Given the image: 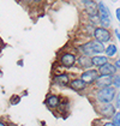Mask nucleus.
<instances>
[{"label": "nucleus", "instance_id": "f257e3e1", "mask_svg": "<svg viewBox=\"0 0 120 126\" xmlns=\"http://www.w3.org/2000/svg\"><path fill=\"white\" fill-rule=\"evenodd\" d=\"M80 52L83 53V55H85V57H94V55H101V53H103L105 52V49L106 47L100 43V42H97V41H89V42H85L84 45H82L78 47Z\"/></svg>", "mask_w": 120, "mask_h": 126}, {"label": "nucleus", "instance_id": "f03ea898", "mask_svg": "<svg viewBox=\"0 0 120 126\" xmlns=\"http://www.w3.org/2000/svg\"><path fill=\"white\" fill-rule=\"evenodd\" d=\"M115 95H117V90L113 87H109L97 90L95 94V97L101 103H110L115 98Z\"/></svg>", "mask_w": 120, "mask_h": 126}, {"label": "nucleus", "instance_id": "7ed1b4c3", "mask_svg": "<svg viewBox=\"0 0 120 126\" xmlns=\"http://www.w3.org/2000/svg\"><path fill=\"white\" fill-rule=\"evenodd\" d=\"M59 61H60V65L62 67L71 68L75 66V64L77 61V55L73 54V53H70V52H65V53L60 54Z\"/></svg>", "mask_w": 120, "mask_h": 126}, {"label": "nucleus", "instance_id": "20e7f679", "mask_svg": "<svg viewBox=\"0 0 120 126\" xmlns=\"http://www.w3.org/2000/svg\"><path fill=\"white\" fill-rule=\"evenodd\" d=\"M92 36L95 41L100 42V43H106V42H109L112 36H110V32L108 29H103V28H95L94 32H92Z\"/></svg>", "mask_w": 120, "mask_h": 126}, {"label": "nucleus", "instance_id": "39448f33", "mask_svg": "<svg viewBox=\"0 0 120 126\" xmlns=\"http://www.w3.org/2000/svg\"><path fill=\"white\" fill-rule=\"evenodd\" d=\"M99 77H100L99 71H97V70H92V68H90V70H87V71H84V72L82 73L80 79H82L87 85H90V84H94L95 80H96Z\"/></svg>", "mask_w": 120, "mask_h": 126}, {"label": "nucleus", "instance_id": "423d86ee", "mask_svg": "<svg viewBox=\"0 0 120 126\" xmlns=\"http://www.w3.org/2000/svg\"><path fill=\"white\" fill-rule=\"evenodd\" d=\"M97 71H99V75L102 76V77H112L117 73V68L114 66V64H112V63L105 64L103 66L99 67Z\"/></svg>", "mask_w": 120, "mask_h": 126}, {"label": "nucleus", "instance_id": "0eeeda50", "mask_svg": "<svg viewBox=\"0 0 120 126\" xmlns=\"http://www.w3.org/2000/svg\"><path fill=\"white\" fill-rule=\"evenodd\" d=\"M99 112L102 116H106V118H112V116L115 114V107L113 106L112 103H105L99 108Z\"/></svg>", "mask_w": 120, "mask_h": 126}, {"label": "nucleus", "instance_id": "6e6552de", "mask_svg": "<svg viewBox=\"0 0 120 126\" xmlns=\"http://www.w3.org/2000/svg\"><path fill=\"white\" fill-rule=\"evenodd\" d=\"M45 103H46V106L48 107V108H50V109H55V108H58V107L61 105V98H60L58 95L52 94V95H48V96H47Z\"/></svg>", "mask_w": 120, "mask_h": 126}, {"label": "nucleus", "instance_id": "1a4fd4ad", "mask_svg": "<svg viewBox=\"0 0 120 126\" xmlns=\"http://www.w3.org/2000/svg\"><path fill=\"white\" fill-rule=\"evenodd\" d=\"M83 4L85 5V10L88 12L89 17H97L99 16V9H97V4L95 1H83Z\"/></svg>", "mask_w": 120, "mask_h": 126}, {"label": "nucleus", "instance_id": "9d476101", "mask_svg": "<svg viewBox=\"0 0 120 126\" xmlns=\"http://www.w3.org/2000/svg\"><path fill=\"white\" fill-rule=\"evenodd\" d=\"M112 77H113V76H112ZM112 77H102V76H100V77L95 80L94 85L99 90H100V89H105V88L112 87Z\"/></svg>", "mask_w": 120, "mask_h": 126}, {"label": "nucleus", "instance_id": "9b49d317", "mask_svg": "<svg viewBox=\"0 0 120 126\" xmlns=\"http://www.w3.org/2000/svg\"><path fill=\"white\" fill-rule=\"evenodd\" d=\"M53 82H54L57 85L66 87V85H69V84H70L71 79H70V76H69L67 73H59V75L54 76Z\"/></svg>", "mask_w": 120, "mask_h": 126}, {"label": "nucleus", "instance_id": "f8f14e48", "mask_svg": "<svg viewBox=\"0 0 120 126\" xmlns=\"http://www.w3.org/2000/svg\"><path fill=\"white\" fill-rule=\"evenodd\" d=\"M97 9H99V16H100L101 19H108L110 20V12H109V9L102 2L100 1L97 4Z\"/></svg>", "mask_w": 120, "mask_h": 126}, {"label": "nucleus", "instance_id": "ddd939ff", "mask_svg": "<svg viewBox=\"0 0 120 126\" xmlns=\"http://www.w3.org/2000/svg\"><path fill=\"white\" fill-rule=\"evenodd\" d=\"M77 65H78V67L79 68H84L85 71L87 70H90V67L92 66L91 65V58L89 57H85V55H80L79 58L77 59Z\"/></svg>", "mask_w": 120, "mask_h": 126}, {"label": "nucleus", "instance_id": "4468645a", "mask_svg": "<svg viewBox=\"0 0 120 126\" xmlns=\"http://www.w3.org/2000/svg\"><path fill=\"white\" fill-rule=\"evenodd\" d=\"M70 87L73 89V90H76V91H83V90H85L87 89V84L80 79V78H75V79H72L70 82Z\"/></svg>", "mask_w": 120, "mask_h": 126}, {"label": "nucleus", "instance_id": "2eb2a0df", "mask_svg": "<svg viewBox=\"0 0 120 126\" xmlns=\"http://www.w3.org/2000/svg\"><path fill=\"white\" fill-rule=\"evenodd\" d=\"M107 63H108V58L105 57V55H94V57H91V65L92 66L101 67Z\"/></svg>", "mask_w": 120, "mask_h": 126}, {"label": "nucleus", "instance_id": "dca6fc26", "mask_svg": "<svg viewBox=\"0 0 120 126\" xmlns=\"http://www.w3.org/2000/svg\"><path fill=\"white\" fill-rule=\"evenodd\" d=\"M105 52H106V54H107V58H112V57H114V55L117 54L118 48H117L115 45H108V46L106 47V49H105Z\"/></svg>", "mask_w": 120, "mask_h": 126}, {"label": "nucleus", "instance_id": "f3484780", "mask_svg": "<svg viewBox=\"0 0 120 126\" xmlns=\"http://www.w3.org/2000/svg\"><path fill=\"white\" fill-rule=\"evenodd\" d=\"M112 124L114 126H120V112H115V114L112 116Z\"/></svg>", "mask_w": 120, "mask_h": 126}, {"label": "nucleus", "instance_id": "a211bd4d", "mask_svg": "<svg viewBox=\"0 0 120 126\" xmlns=\"http://www.w3.org/2000/svg\"><path fill=\"white\" fill-rule=\"evenodd\" d=\"M112 87L114 88H119L120 87V76L119 75H114L112 77Z\"/></svg>", "mask_w": 120, "mask_h": 126}, {"label": "nucleus", "instance_id": "6ab92c4d", "mask_svg": "<svg viewBox=\"0 0 120 126\" xmlns=\"http://www.w3.org/2000/svg\"><path fill=\"white\" fill-rule=\"evenodd\" d=\"M99 23L102 25L101 28H103V29H107V28H109L110 27V20H108V19H101L100 18Z\"/></svg>", "mask_w": 120, "mask_h": 126}, {"label": "nucleus", "instance_id": "aec40b11", "mask_svg": "<svg viewBox=\"0 0 120 126\" xmlns=\"http://www.w3.org/2000/svg\"><path fill=\"white\" fill-rule=\"evenodd\" d=\"M19 101H20V97L18 96V95H13V96L11 97V100H10V102H11V105H18L19 103Z\"/></svg>", "mask_w": 120, "mask_h": 126}, {"label": "nucleus", "instance_id": "412c9836", "mask_svg": "<svg viewBox=\"0 0 120 126\" xmlns=\"http://www.w3.org/2000/svg\"><path fill=\"white\" fill-rule=\"evenodd\" d=\"M115 108H119L120 107V94L118 93L117 95H115Z\"/></svg>", "mask_w": 120, "mask_h": 126}, {"label": "nucleus", "instance_id": "4be33fe9", "mask_svg": "<svg viewBox=\"0 0 120 126\" xmlns=\"http://www.w3.org/2000/svg\"><path fill=\"white\" fill-rule=\"evenodd\" d=\"M114 66H115V68H117V70H118V68H120V58L118 59L115 63H114Z\"/></svg>", "mask_w": 120, "mask_h": 126}, {"label": "nucleus", "instance_id": "5701e85b", "mask_svg": "<svg viewBox=\"0 0 120 126\" xmlns=\"http://www.w3.org/2000/svg\"><path fill=\"white\" fill-rule=\"evenodd\" d=\"M115 15H117V18H118V20L120 22V9H117V11H115Z\"/></svg>", "mask_w": 120, "mask_h": 126}, {"label": "nucleus", "instance_id": "b1692460", "mask_svg": "<svg viewBox=\"0 0 120 126\" xmlns=\"http://www.w3.org/2000/svg\"><path fill=\"white\" fill-rule=\"evenodd\" d=\"M115 35H117V37H118V40H119V41H120V31H119V30H118V29L115 30Z\"/></svg>", "mask_w": 120, "mask_h": 126}, {"label": "nucleus", "instance_id": "393cba45", "mask_svg": "<svg viewBox=\"0 0 120 126\" xmlns=\"http://www.w3.org/2000/svg\"><path fill=\"white\" fill-rule=\"evenodd\" d=\"M102 126H114V125H113L110 121H107V123H105V124H103Z\"/></svg>", "mask_w": 120, "mask_h": 126}, {"label": "nucleus", "instance_id": "a878e982", "mask_svg": "<svg viewBox=\"0 0 120 126\" xmlns=\"http://www.w3.org/2000/svg\"><path fill=\"white\" fill-rule=\"evenodd\" d=\"M0 126H6V124L4 121H0Z\"/></svg>", "mask_w": 120, "mask_h": 126}]
</instances>
